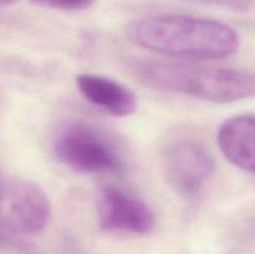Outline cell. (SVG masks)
<instances>
[{"instance_id": "cell-6", "label": "cell", "mask_w": 255, "mask_h": 254, "mask_svg": "<svg viewBox=\"0 0 255 254\" xmlns=\"http://www.w3.org/2000/svg\"><path fill=\"white\" fill-rule=\"evenodd\" d=\"M9 196L7 218L2 223L9 233L36 234L46 227L51 207L46 193L37 184L17 182Z\"/></svg>"}, {"instance_id": "cell-7", "label": "cell", "mask_w": 255, "mask_h": 254, "mask_svg": "<svg viewBox=\"0 0 255 254\" xmlns=\"http://www.w3.org/2000/svg\"><path fill=\"white\" fill-rule=\"evenodd\" d=\"M76 87L87 102L116 117L131 116L137 110L134 92L126 85L99 74L77 75Z\"/></svg>"}, {"instance_id": "cell-1", "label": "cell", "mask_w": 255, "mask_h": 254, "mask_svg": "<svg viewBox=\"0 0 255 254\" xmlns=\"http://www.w3.org/2000/svg\"><path fill=\"white\" fill-rule=\"evenodd\" d=\"M126 34L133 44L164 56L217 60L239 49V35L222 21L188 15H151L131 20Z\"/></svg>"}, {"instance_id": "cell-10", "label": "cell", "mask_w": 255, "mask_h": 254, "mask_svg": "<svg viewBox=\"0 0 255 254\" xmlns=\"http://www.w3.org/2000/svg\"><path fill=\"white\" fill-rule=\"evenodd\" d=\"M196 2H204V4H214L221 6L231 7V9L244 10L251 6L252 0H191Z\"/></svg>"}, {"instance_id": "cell-8", "label": "cell", "mask_w": 255, "mask_h": 254, "mask_svg": "<svg viewBox=\"0 0 255 254\" xmlns=\"http://www.w3.org/2000/svg\"><path fill=\"white\" fill-rule=\"evenodd\" d=\"M217 141L232 164L255 172V116L239 115L224 121L219 127Z\"/></svg>"}, {"instance_id": "cell-9", "label": "cell", "mask_w": 255, "mask_h": 254, "mask_svg": "<svg viewBox=\"0 0 255 254\" xmlns=\"http://www.w3.org/2000/svg\"><path fill=\"white\" fill-rule=\"evenodd\" d=\"M31 1L39 6L50 7V9L79 11L92 6L95 0H31Z\"/></svg>"}, {"instance_id": "cell-3", "label": "cell", "mask_w": 255, "mask_h": 254, "mask_svg": "<svg viewBox=\"0 0 255 254\" xmlns=\"http://www.w3.org/2000/svg\"><path fill=\"white\" fill-rule=\"evenodd\" d=\"M54 152L61 163L77 172H117L122 161L111 142L99 129L82 122H74L60 129Z\"/></svg>"}, {"instance_id": "cell-2", "label": "cell", "mask_w": 255, "mask_h": 254, "mask_svg": "<svg viewBox=\"0 0 255 254\" xmlns=\"http://www.w3.org/2000/svg\"><path fill=\"white\" fill-rule=\"evenodd\" d=\"M144 84L214 104H231L255 95V76L232 67L144 64L138 66Z\"/></svg>"}, {"instance_id": "cell-5", "label": "cell", "mask_w": 255, "mask_h": 254, "mask_svg": "<svg viewBox=\"0 0 255 254\" xmlns=\"http://www.w3.org/2000/svg\"><path fill=\"white\" fill-rule=\"evenodd\" d=\"M97 216L100 228L110 233L147 234L156 223L153 211L146 202L116 187L100 191Z\"/></svg>"}, {"instance_id": "cell-12", "label": "cell", "mask_w": 255, "mask_h": 254, "mask_svg": "<svg viewBox=\"0 0 255 254\" xmlns=\"http://www.w3.org/2000/svg\"><path fill=\"white\" fill-rule=\"evenodd\" d=\"M1 199H2V188L1 186H0V202H1Z\"/></svg>"}, {"instance_id": "cell-4", "label": "cell", "mask_w": 255, "mask_h": 254, "mask_svg": "<svg viewBox=\"0 0 255 254\" xmlns=\"http://www.w3.org/2000/svg\"><path fill=\"white\" fill-rule=\"evenodd\" d=\"M214 169L216 163L212 154L194 141L177 142L164 154V178L182 198H197Z\"/></svg>"}, {"instance_id": "cell-11", "label": "cell", "mask_w": 255, "mask_h": 254, "mask_svg": "<svg viewBox=\"0 0 255 254\" xmlns=\"http://www.w3.org/2000/svg\"><path fill=\"white\" fill-rule=\"evenodd\" d=\"M19 0H0V6H6V5H12L15 4Z\"/></svg>"}]
</instances>
